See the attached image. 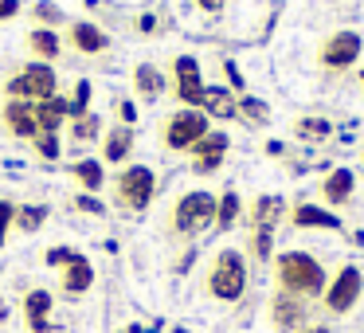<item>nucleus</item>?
Instances as JSON below:
<instances>
[{"label": "nucleus", "mask_w": 364, "mask_h": 333, "mask_svg": "<svg viewBox=\"0 0 364 333\" xmlns=\"http://www.w3.org/2000/svg\"><path fill=\"white\" fill-rule=\"evenodd\" d=\"M90 95H95V87H90L87 79L75 83V95H71V122L82 118V114H90Z\"/></svg>", "instance_id": "28"}, {"label": "nucleus", "mask_w": 364, "mask_h": 333, "mask_svg": "<svg viewBox=\"0 0 364 333\" xmlns=\"http://www.w3.org/2000/svg\"><path fill=\"white\" fill-rule=\"evenodd\" d=\"M4 126H9V134L20 137V142H36V137H40L32 102H4Z\"/></svg>", "instance_id": "15"}, {"label": "nucleus", "mask_w": 364, "mask_h": 333, "mask_svg": "<svg viewBox=\"0 0 364 333\" xmlns=\"http://www.w3.org/2000/svg\"><path fill=\"white\" fill-rule=\"evenodd\" d=\"M51 208L48 204H16V231H24V236H36V231L48 223Z\"/></svg>", "instance_id": "22"}, {"label": "nucleus", "mask_w": 364, "mask_h": 333, "mask_svg": "<svg viewBox=\"0 0 364 333\" xmlns=\"http://www.w3.org/2000/svg\"><path fill=\"white\" fill-rule=\"evenodd\" d=\"M239 212H243V204H239V192L228 189L220 200H215V228H223V231L235 228V223H239Z\"/></svg>", "instance_id": "24"}, {"label": "nucleus", "mask_w": 364, "mask_h": 333, "mask_svg": "<svg viewBox=\"0 0 364 333\" xmlns=\"http://www.w3.org/2000/svg\"><path fill=\"white\" fill-rule=\"evenodd\" d=\"M298 134L301 137H314V142H317V137H329L333 126H329V122H321V118H301L298 122Z\"/></svg>", "instance_id": "32"}, {"label": "nucleus", "mask_w": 364, "mask_h": 333, "mask_svg": "<svg viewBox=\"0 0 364 333\" xmlns=\"http://www.w3.org/2000/svg\"><path fill=\"white\" fill-rule=\"evenodd\" d=\"M173 231L176 236H200L208 223H215V196L212 192H184L181 200L173 204Z\"/></svg>", "instance_id": "5"}, {"label": "nucleus", "mask_w": 364, "mask_h": 333, "mask_svg": "<svg viewBox=\"0 0 364 333\" xmlns=\"http://www.w3.org/2000/svg\"><path fill=\"white\" fill-rule=\"evenodd\" d=\"M51 310H55V298H51V290H43V286H32V290H24V325H28V333H55Z\"/></svg>", "instance_id": "8"}, {"label": "nucleus", "mask_w": 364, "mask_h": 333, "mask_svg": "<svg viewBox=\"0 0 364 333\" xmlns=\"http://www.w3.org/2000/svg\"><path fill=\"white\" fill-rule=\"evenodd\" d=\"M270 239H274V228H255V236H251L255 259H270Z\"/></svg>", "instance_id": "31"}, {"label": "nucleus", "mask_w": 364, "mask_h": 333, "mask_svg": "<svg viewBox=\"0 0 364 333\" xmlns=\"http://www.w3.org/2000/svg\"><path fill=\"white\" fill-rule=\"evenodd\" d=\"M196 4H200L204 12H220V9H223V0H196Z\"/></svg>", "instance_id": "40"}, {"label": "nucleus", "mask_w": 364, "mask_h": 333, "mask_svg": "<svg viewBox=\"0 0 364 333\" xmlns=\"http://www.w3.org/2000/svg\"><path fill=\"white\" fill-rule=\"evenodd\" d=\"M278 216H282V200H278V196H259V200H255V212H251L255 228H274Z\"/></svg>", "instance_id": "25"}, {"label": "nucleus", "mask_w": 364, "mask_h": 333, "mask_svg": "<svg viewBox=\"0 0 364 333\" xmlns=\"http://www.w3.org/2000/svg\"><path fill=\"white\" fill-rule=\"evenodd\" d=\"M134 153V130L129 126H110L102 137V161H110V165H122V161Z\"/></svg>", "instance_id": "16"}, {"label": "nucleus", "mask_w": 364, "mask_h": 333, "mask_svg": "<svg viewBox=\"0 0 364 333\" xmlns=\"http://www.w3.org/2000/svg\"><path fill=\"white\" fill-rule=\"evenodd\" d=\"M356 56H360V36L356 32H337L321 48V63L333 67V71H345L348 63H356Z\"/></svg>", "instance_id": "14"}, {"label": "nucleus", "mask_w": 364, "mask_h": 333, "mask_svg": "<svg viewBox=\"0 0 364 333\" xmlns=\"http://www.w3.org/2000/svg\"><path fill=\"white\" fill-rule=\"evenodd\" d=\"M278 282H282V294H294V298H314L325 286V270L314 255L306 251H286L278 255Z\"/></svg>", "instance_id": "1"}, {"label": "nucleus", "mask_w": 364, "mask_h": 333, "mask_svg": "<svg viewBox=\"0 0 364 333\" xmlns=\"http://www.w3.org/2000/svg\"><path fill=\"white\" fill-rule=\"evenodd\" d=\"M239 114H247V118H267V106L262 102H255V98H239Z\"/></svg>", "instance_id": "36"}, {"label": "nucleus", "mask_w": 364, "mask_h": 333, "mask_svg": "<svg viewBox=\"0 0 364 333\" xmlns=\"http://www.w3.org/2000/svg\"><path fill=\"white\" fill-rule=\"evenodd\" d=\"M102 134V118L98 114H82V118L71 122V142H95V137Z\"/></svg>", "instance_id": "27"}, {"label": "nucleus", "mask_w": 364, "mask_h": 333, "mask_svg": "<svg viewBox=\"0 0 364 333\" xmlns=\"http://www.w3.org/2000/svg\"><path fill=\"white\" fill-rule=\"evenodd\" d=\"M118 118H122V126H129V130H134V122H137V106L122 98V102H118Z\"/></svg>", "instance_id": "37"}, {"label": "nucleus", "mask_w": 364, "mask_h": 333, "mask_svg": "<svg viewBox=\"0 0 364 333\" xmlns=\"http://www.w3.org/2000/svg\"><path fill=\"white\" fill-rule=\"evenodd\" d=\"M157 196V173L149 165H126L114 176V204L122 212H145Z\"/></svg>", "instance_id": "4"}, {"label": "nucleus", "mask_w": 364, "mask_h": 333, "mask_svg": "<svg viewBox=\"0 0 364 333\" xmlns=\"http://www.w3.org/2000/svg\"><path fill=\"white\" fill-rule=\"evenodd\" d=\"M16 231V204L0 196V247L9 243V236Z\"/></svg>", "instance_id": "30"}, {"label": "nucleus", "mask_w": 364, "mask_h": 333, "mask_svg": "<svg viewBox=\"0 0 364 333\" xmlns=\"http://www.w3.org/2000/svg\"><path fill=\"white\" fill-rule=\"evenodd\" d=\"M348 192H353V173H348V169H337V173L325 176V200H333V204H345Z\"/></svg>", "instance_id": "26"}, {"label": "nucleus", "mask_w": 364, "mask_h": 333, "mask_svg": "<svg viewBox=\"0 0 364 333\" xmlns=\"http://www.w3.org/2000/svg\"><path fill=\"white\" fill-rule=\"evenodd\" d=\"M95 286V263L87 259V255H75L67 267H59V294H67V298H82V294Z\"/></svg>", "instance_id": "10"}, {"label": "nucleus", "mask_w": 364, "mask_h": 333, "mask_svg": "<svg viewBox=\"0 0 364 333\" xmlns=\"http://www.w3.org/2000/svg\"><path fill=\"white\" fill-rule=\"evenodd\" d=\"M67 43H71L79 56H102V51L110 48V36H106L95 20H75V24L67 28Z\"/></svg>", "instance_id": "12"}, {"label": "nucleus", "mask_w": 364, "mask_h": 333, "mask_svg": "<svg viewBox=\"0 0 364 333\" xmlns=\"http://www.w3.org/2000/svg\"><path fill=\"white\" fill-rule=\"evenodd\" d=\"M223 71H228V79H231V87H239L243 90V75L235 71V63H223Z\"/></svg>", "instance_id": "39"}, {"label": "nucleus", "mask_w": 364, "mask_h": 333, "mask_svg": "<svg viewBox=\"0 0 364 333\" xmlns=\"http://www.w3.org/2000/svg\"><path fill=\"white\" fill-rule=\"evenodd\" d=\"M20 12V0H0V20H12Z\"/></svg>", "instance_id": "38"}, {"label": "nucleus", "mask_w": 364, "mask_h": 333, "mask_svg": "<svg viewBox=\"0 0 364 333\" xmlns=\"http://www.w3.org/2000/svg\"><path fill=\"white\" fill-rule=\"evenodd\" d=\"M173 333H184V329H173Z\"/></svg>", "instance_id": "44"}, {"label": "nucleus", "mask_w": 364, "mask_h": 333, "mask_svg": "<svg viewBox=\"0 0 364 333\" xmlns=\"http://www.w3.org/2000/svg\"><path fill=\"white\" fill-rule=\"evenodd\" d=\"M67 173H71L75 181H79L82 189L90 192V196H98V189L106 184V169H102V161H98V157H82V161H75V165L67 169Z\"/></svg>", "instance_id": "18"}, {"label": "nucleus", "mask_w": 364, "mask_h": 333, "mask_svg": "<svg viewBox=\"0 0 364 333\" xmlns=\"http://www.w3.org/2000/svg\"><path fill=\"white\" fill-rule=\"evenodd\" d=\"M75 255H79V251H75V247H48V255H43V263L59 270V267H67V263H71Z\"/></svg>", "instance_id": "34"}, {"label": "nucleus", "mask_w": 364, "mask_h": 333, "mask_svg": "<svg viewBox=\"0 0 364 333\" xmlns=\"http://www.w3.org/2000/svg\"><path fill=\"white\" fill-rule=\"evenodd\" d=\"M200 110L208 114V118H235L239 114V98L231 95V90H223V87H208L204 90V106Z\"/></svg>", "instance_id": "19"}, {"label": "nucleus", "mask_w": 364, "mask_h": 333, "mask_svg": "<svg viewBox=\"0 0 364 333\" xmlns=\"http://www.w3.org/2000/svg\"><path fill=\"white\" fill-rule=\"evenodd\" d=\"M32 110H36V130H40V134H59V130L71 122V98L51 95V98H43V102H36Z\"/></svg>", "instance_id": "13"}, {"label": "nucleus", "mask_w": 364, "mask_h": 333, "mask_svg": "<svg viewBox=\"0 0 364 333\" xmlns=\"http://www.w3.org/2000/svg\"><path fill=\"white\" fill-rule=\"evenodd\" d=\"M294 223H298V228H333V231L341 228V220L333 212H321V208H309V204L294 208Z\"/></svg>", "instance_id": "23"}, {"label": "nucleus", "mask_w": 364, "mask_h": 333, "mask_svg": "<svg viewBox=\"0 0 364 333\" xmlns=\"http://www.w3.org/2000/svg\"><path fill=\"white\" fill-rule=\"evenodd\" d=\"M32 20H36V28H51V32H55V28L63 24V12H59L55 4H48V0H40L32 9Z\"/></svg>", "instance_id": "29"}, {"label": "nucleus", "mask_w": 364, "mask_h": 333, "mask_svg": "<svg viewBox=\"0 0 364 333\" xmlns=\"http://www.w3.org/2000/svg\"><path fill=\"white\" fill-rule=\"evenodd\" d=\"M208 134V114L204 110H176L173 118L165 122V130H161V137H165V149L181 153V149H192V145L200 142V137Z\"/></svg>", "instance_id": "6"}, {"label": "nucleus", "mask_w": 364, "mask_h": 333, "mask_svg": "<svg viewBox=\"0 0 364 333\" xmlns=\"http://www.w3.org/2000/svg\"><path fill=\"white\" fill-rule=\"evenodd\" d=\"M122 333H145V329H141V325H129V329H122Z\"/></svg>", "instance_id": "42"}, {"label": "nucleus", "mask_w": 364, "mask_h": 333, "mask_svg": "<svg viewBox=\"0 0 364 333\" xmlns=\"http://www.w3.org/2000/svg\"><path fill=\"white\" fill-rule=\"evenodd\" d=\"M243 290H247L243 255L231 251V247H223V251L212 259V267H208V294H212L215 302H239Z\"/></svg>", "instance_id": "3"}, {"label": "nucleus", "mask_w": 364, "mask_h": 333, "mask_svg": "<svg viewBox=\"0 0 364 333\" xmlns=\"http://www.w3.org/2000/svg\"><path fill=\"white\" fill-rule=\"evenodd\" d=\"M173 87H176V98H181L188 110H200L204 106V79H200V63L192 56H176L173 59Z\"/></svg>", "instance_id": "7"}, {"label": "nucleus", "mask_w": 364, "mask_h": 333, "mask_svg": "<svg viewBox=\"0 0 364 333\" xmlns=\"http://www.w3.org/2000/svg\"><path fill=\"white\" fill-rule=\"evenodd\" d=\"M28 51L36 56V63H55L59 51H63V40H59V32H51V28H32V32H28Z\"/></svg>", "instance_id": "17"}, {"label": "nucleus", "mask_w": 364, "mask_h": 333, "mask_svg": "<svg viewBox=\"0 0 364 333\" xmlns=\"http://www.w3.org/2000/svg\"><path fill=\"white\" fill-rule=\"evenodd\" d=\"M137 28H141V32H145V36H149V32H153V28H157V20H153V16H141V20H137Z\"/></svg>", "instance_id": "41"}, {"label": "nucleus", "mask_w": 364, "mask_h": 333, "mask_svg": "<svg viewBox=\"0 0 364 333\" xmlns=\"http://www.w3.org/2000/svg\"><path fill=\"white\" fill-rule=\"evenodd\" d=\"M75 208H79V212H90V216H102L106 208H102V200L98 196H90V192H82L79 200H75Z\"/></svg>", "instance_id": "35"}, {"label": "nucleus", "mask_w": 364, "mask_h": 333, "mask_svg": "<svg viewBox=\"0 0 364 333\" xmlns=\"http://www.w3.org/2000/svg\"><path fill=\"white\" fill-rule=\"evenodd\" d=\"M9 102H43V98L59 95V75L51 63H24L9 83H4Z\"/></svg>", "instance_id": "2"}, {"label": "nucleus", "mask_w": 364, "mask_h": 333, "mask_svg": "<svg viewBox=\"0 0 364 333\" xmlns=\"http://www.w3.org/2000/svg\"><path fill=\"white\" fill-rule=\"evenodd\" d=\"M270 314H274L278 329H294V325L306 317V306H301V298H294V294H278V298L270 302Z\"/></svg>", "instance_id": "20"}, {"label": "nucleus", "mask_w": 364, "mask_h": 333, "mask_svg": "<svg viewBox=\"0 0 364 333\" xmlns=\"http://www.w3.org/2000/svg\"><path fill=\"white\" fill-rule=\"evenodd\" d=\"M32 145H36V153H40L43 161H55L59 157V134H40Z\"/></svg>", "instance_id": "33"}, {"label": "nucleus", "mask_w": 364, "mask_h": 333, "mask_svg": "<svg viewBox=\"0 0 364 333\" xmlns=\"http://www.w3.org/2000/svg\"><path fill=\"white\" fill-rule=\"evenodd\" d=\"M356 298H360V270L345 267L337 278H333L329 290H325V306H329L333 314H345V310H353Z\"/></svg>", "instance_id": "11"}, {"label": "nucleus", "mask_w": 364, "mask_h": 333, "mask_svg": "<svg viewBox=\"0 0 364 333\" xmlns=\"http://www.w3.org/2000/svg\"><path fill=\"white\" fill-rule=\"evenodd\" d=\"M161 87H165V79H161V71L153 63H137L134 67V90L141 98H161Z\"/></svg>", "instance_id": "21"}, {"label": "nucleus", "mask_w": 364, "mask_h": 333, "mask_svg": "<svg viewBox=\"0 0 364 333\" xmlns=\"http://www.w3.org/2000/svg\"><path fill=\"white\" fill-rule=\"evenodd\" d=\"M306 333H329V329H321V325H314V329H306Z\"/></svg>", "instance_id": "43"}, {"label": "nucleus", "mask_w": 364, "mask_h": 333, "mask_svg": "<svg viewBox=\"0 0 364 333\" xmlns=\"http://www.w3.org/2000/svg\"><path fill=\"white\" fill-rule=\"evenodd\" d=\"M228 134L220 130H208L196 145H192V173H215L223 165V153H228Z\"/></svg>", "instance_id": "9"}]
</instances>
